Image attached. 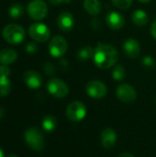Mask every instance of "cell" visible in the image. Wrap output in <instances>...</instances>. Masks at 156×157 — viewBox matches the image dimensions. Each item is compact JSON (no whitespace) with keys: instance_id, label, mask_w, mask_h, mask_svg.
I'll return each mask as SVG.
<instances>
[{"instance_id":"1","label":"cell","mask_w":156,"mask_h":157,"mask_svg":"<svg viewBox=\"0 0 156 157\" xmlns=\"http://www.w3.org/2000/svg\"><path fill=\"white\" fill-rule=\"evenodd\" d=\"M93 60L97 67L107 70L115 66L119 60V52L113 46L98 42L95 48Z\"/></svg>"},{"instance_id":"2","label":"cell","mask_w":156,"mask_h":157,"mask_svg":"<svg viewBox=\"0 0 156 157\" xmlns=\"http://www.w3.org/2000/svg\"><path fill=\"white\" fill-rule=\"evenodd\" d=\"M3 39L9 44L17 45L21 43L26 36V31L24 28L18 24H8L6 25L2 32Z\"/></svg>"},{"instance_id":"3","label":"cell","mask_w":156,"mask_h":157,"mask_svg":"<svg viewBox=\"0 0 156 157\" xmlns=\"http://www.w3.org/2000/svg\"><path fill=\"white\" fill-rule=\"evenodd\" d=\"M26 144L35 151H41L44 147V138L42 132L37 128H29L24 133Z\"/></svg>"},{"instance_id":"4","label":"cell","mask_w":156,"mask_h":157,"mask_svg":"<svg viewBox=\"0 0 156 157\" xmlns=\"http://www.w3.org/2000/svg\"><path fill=\"white\" fill-rule=\"evenodd\" d=\"M27 12L30 18L40 21L44 19L48 14V6L43 0H32L27 6Z\"/></svg>"},{"instance_id":"5","label":"cell","mask_w":156,"mask_h":157,"mask_svg":"<svg viewBox=\"0 0 156 157\" xmlns=\"http://www.w3.org/2000/svg\"><path fill=\"white\" fill-rule=\"evenodd\" d=\"M48 49H49L50 54L52 57L61 58L66 53L68 50L67 40L63 37L56 35L51 39L49 45H48Z\"/></svg>"},{"instance_id":"6","label":"cell","mask_w":156,"mask_h":157,"mask_svg":"<svg viewBox=\"0 0 156 157\" xmlns=\"http://www.w3.org/2000/svg\"><path fill=\"white\" fill-rule=\"evenodd\" d=\"M66 117L74 122H78L85 119L86 115V107L81 101H73L66 108Z\"/></svg>"},{"instance_id":"7","label":"cell","mask_w":156,"mask_h":157,"mask_svg":"<svg viewBox=\"0 0 156 157\" xmlns=\"http://www.w3.org/2000/svg\"><path fill=\"white\" fill-rule=\"evenodd\" d=\"M29 34L31 39L38 42H45L51 36L50 29L41 22H34L29 28Z\"/></svg>"},{"instance_id":"8","label":"cell","mask_w":156,"mask_h":157,"mask_svg":"<svg viewBox=\"0 0 156 157\" xmlns=\"http://www.w3.org/2000/svg\"><path fill=\"white\" fill-rule=\"evenodd\" d=\"M48 92L56 98H65L69 93L68 86L60 78H51L47 83Z\"/></svg>"},{"instance_id":"9","label":"cell","mask_w":156,"mask_h":157,"mask_svg":"<svg viewBox=\"0 0 156 157\" xmlns=\"http://www.w3.org/2000/svg\"><path fill=\"white\" fill-rule=\"evenodd\" d=\"M86 94L95 99H100L106 97L108 93L107 86L99 80H91L86 86Z\"/></svg>"},{"instance_id":"10","label":"cell","mask_w":156,"mask_h":157,"mask_svg":"<svg viewBox=\"0 0 156 157\" xmlns=\"http://www.w3.org/2000/svg\"><path fill=\"white\" fill-rule=\"evenodd\" d=\"M116 96L123 103H131L137 98V92L132 86L124 83L117 87Z\"/></svg>"},{"instance_id":"11","label":"cell","mask_w":156,"mask_h":157,"mask_svg":"<svg viewBox=\"0 0 156 157\" xmlns=\"http://www.w3.org/2000/svg\"><path fill=\"white\" fill-rule=\"evenodd\" d=\"M75 24L74 17L72 13L64 11L62 12L57 17V26L63 32L71 31Z\"/></svg>"},{"instance_id":"12","label":"cell","mask_w":156,"mask_h":157,"mask_svg":"<svg viewBox=\"0 0 156 157\" xmlns=\"http://www.w3.org/2000/svg\"><path fill=\"white\" fill-rule=\"evenodd\" d=\"M123 52L131 59H136L141 54V46L137 40L128 38L123 42Z\"/></svg>"},{"instance_id":"13","label":"cell","mask_w":156,"mask_h":157,"mask_svg":"<svg viewBox=\"0 0 156 157\" xmlns=\"http://www.w3.org/2000/svg\"><path fill=\"white\" fill-rule=\"evenodd\" d=\"M106 23L109 29H111L113 30H119L124 27L125 17L120 12L111 11L106 17Z\"/></svg>"},{"instance_id":"14","label":"cell","mask_w":156,"mask_h":157,"mask_svg":"<svg viewBox=\"0 0 156 157\" xmlns=\"http://www.w3.org/2000/svg\"><path fill=\"white\" fill-rule=\"evenodd\" d=\"M23 80L26 86L30 89H38L42 85V77L40 74L33 70L26 71L23 75Z\"/></svg>"},{"instance_id":"15","label":"cell","mask_w":156,"mask_h":157,"mask_svg":"<svg viewBox=\"0 0 156 157\" xmlns=\"http://www.w3.org/2000/svg\"><path fill=\"white\" fill-rule=\"evenodd\" d=\"M101 144L104 148H111L117 143V133L112 128H106L102 131L100 135Z\"/></svg>"},{"instance_id":"16","label":"cell","mask_w":156,"mask_h":157,"mask_svg":"<svg viewBox=\"0 0 156 157\" xmlns=\"http://www.w3.org/2000/svg\"><path fill=\"white\" fill-rule=\"evenodd\" d=\"M17 59V53L15 50L6 48L0 51V63L9 65L15 63Z\"/></svg>"},{"instance_id":"17","label":"cell","mask_w":156,"mask_h":157,"mask_svg":"<svg viewBox=\"0 0 156 157\" xmlns=\"http://www.w3.org/2000/svg\"><path fill=\"white\" fill-rule=\"evenodd\" d=\"M131 20L136 26H145L149 22V16L147 12L143 9H137L132 12L131 14Z\"/></svg>"},{"instance_id":"18","label":"cell","mask_w":156,"mask_h":157,"mask_svg":"<svg viewBox=\"0 0 156 157\" xmlns=\"http://www.w3.org/2000/svg\"><path fill=\"white\" fill-rule=\"evenodd\" d=\"M84 8L89 15L97 16L101 12L102 6L99 0H85Z\"/></svg>"},{"instance_id":"19","label":"cell","mask_w":156,"mask_h":157,"mask_svg":"<svg viewBox=\"0 0 156 157\" xmlns=\"http://www.w3.org/2000/svg\"><path fill=\"white\" fill-rule=\"evenodd\" d=\"M94 52H95V49H93L89 45H86V46H83L80 49H78L77 53H76V57L81 62H86L89 59L93 58Z\"/></svg>"},{"instance_id":"20","label":"cell","mask_w":156,"mask_h":157,"mask_svg":"<svg viewBox=\"0 0 156 157\" xmlns=\"http://www.w3.org/2000/svg\"><path fill=\"white\" fill-rule=\"evenodd\" d=\"M11 91V82L7 75H0V97H6Z\"/></svg>"},{"instance_id":"21","label":"cell","mask_w":156,"mask_h":157,"mask_svg":"<svg viewBox=\"0 0 156 157\" xmlns=\"http://www.w3.org/2000/svg\"><path fill=\"white\" fill-rule=\"evenodd\" d=\"M41 125L46 132H52L57 127V120L51 115H47L43 118Z\"/></svg>"},{"instance_id":"22","label":"cell","mask_w":156,"mask_h":157,"mask_svg":"<svg viewBox=\"0 0 156 157\" xmlns=\"http://www.w3.org/2000/svg\"><path fill=\"white\" fill-rule=\"evenodd\" d=\"M8 14L9 17L11 18L17 19L22 17V15L24 14V6L22 4H13L8 10Z\"/></svg>"},{"instance_id":"23","label":"cell","mask_w":156,"mask_h":157,"mask_svg":"<svg viewBox=\"0 0 156 157\" xmlns=\"http://www.w3.org/2000/svg\"><path fill=\"white\" fill-rule=\"evenodd\" d=\"M112 77L115 81H123L126 77V69L124 68L123 65L118 64L115 65L113 70H112Z\"/></svg>"},{"instance_id":"24","label":"cell","mask_w":156,"mask_h":157,"mask_svg":"<svg viewBox=\"0 0 156 157\" xmlns=\"http://www.w3.org/2000/svg\"><path fill=\"white\" fill-rule=\"evenodd\" d=\"M142 64L147 69H153L156 65V62L154 58L151 55H145L142 59Z\"/></svg>"},{"instance_id":"25","label":"cell","mask_w":156,"mask_h":157,"mask_svg":"<svg viewBox=\"0 0 156 157\" xmlns=\"http://www.w3.org/2000/svg\"><path fill=\"white\" fill-rule=\"evenodd\" d=\"M112 4L120 9H127L131 7L133 0H110Z\"/></svg>"},{"instance_id":"26","label":"cell","mask_w":156,"mask_h":157,"mask_svg":"<svg viewBox=\"0 0 156 157\" xmlns=\"http://www.w3.org/2000/svg\"><path fill=\"white\" fill-rule=\"evenodd\" d=\"M55 67L52 63H46L43 66V72L47 75H52L55 74Z\"/></svg>"},{"instance_id":"27","label":"cell","mask_w":156,"mask_h":157,"mask_svg":"<svg viewBox=\"0 0 156 157\" xmlns=\"http://www.w3.org/2000/svg\"><path fill=\"white\" fill-rule=\"evenodd\" d=\"M25 50H26V52L29 54H34V53H36L38 52L39 48H38V46H37L36 43H34V42H29V43L26 44Z\"/></svg>"},{"instance_id":"28","label":"cell","mask_w":156,"mask_h":157,"mask_svg":"<svg viewBox=\"0 0 156 157\" xmlns=\"http://www.w3.org/2000/svg\"><path fill=\"white\" fill-rule=\"evenodd\" d=\"M0 75H4L9 76V75H10V69H9V67L7 65L1 64V66H0Z\"/></svg>"},{"instance_id":"29","label":"cell","mask_w":156,"mask_h":157,"mask_svg":"<svg viewBox=\"0 0 156 157\" xmlns=\"http://www.w3.org/2000/svg\"><path fill=\"white\" fill-rule=\"evenodd\" d=\"M72 0H49V3L54 6L61 5V4H69L71 3Z\"/></svg>"},{"instance_id":"30","label":"cell","mask_w":156,"mask_h":157,"mask_svg":"<svg viewBox=\"0 0 156 157\" xmlns=\"http://www.w3.org/2000/svg\"><path fill=\"white\" fill-rule=\"evenodd\" d=\"M91 27L93 28V29H95V30H98V29H100V21H99V19H97V18H94V19H92Z\"/></svg>"},{"instance_id":"31","label":"cell","mask_w":156,"mask_h":157,"mask_svg":"<svg viewBox=\"0 0 156 157\" xmlns=\"http://www.w3.org/2000/svg\"><path fill=\"white\" fill-rule=\"evenodd\" d=\"M151 34L153 36V38L156 40V20L154 22H153V24L151 25V29H150Z\"/></svg>"},{"instance_id":"32","label":"cell","mask_w":156,"mask_h":157,"mask_svg":"<svg viewBox=\"0 0 156 157\" xmlns=\"http://www.w3.org/2000/svg\"><path fill=\"white\" fill-rule=\"evenodd\" d=\"M59 64L61 65V67H63L64 69H67L68 68V62L65 60V59H62L59 63Z\"/></svg>"},{"instance_id":"33","label":"cell","mask_w":156,"mask_h":157,"mask_svg":"<svg viewBox=\"0 0 156 157\" xmlns=\"http://www.w3.org/2000/svg\"><path fill=\"white\" fill-rule=\"evenodd\" d=\"M118 157H134L131 154H129V153H122L120 154Z\"/></svg>"},{"instance_id":"34","label":"cell","mask_w":156,"mask_h":157,"mask_svg":"<svg viewBox=\"0 0 156 157\" xmlns=\"http://www.w3.org/2000/svg\"><path fill=\"white\" fill-rule=\"evenodd\" d=\"M4 114H5V111H4V109H2V108H0V119L4 116Z\"/></svg>"},{"instance_id":"35","label":"cell","mask_w":156,"mask_h":157,"mask_svg":"<svg viewBox=\"0 0 156 157\" xmlns=\"http://www.w3.org/2000/svg\"><path fill=\"white\" fill-rule=\"evenodd\" d=\"M138 1L141 2V3H143V4H147V3L151 2L152 0H138Z\"/></svg>"},{"instance_id":"36","label":"cell","mask_w":156,"mask_h":157,"mask_svg":"<svg viewBox=\"0 0 156 157\" xmlns=\"http://www.w3.org/2000/svg\"><path fill=\"white\" fill-rule=\"evenodd\" d=\"M0 157H5L4 152L2 151V149H1V148H0Z\"/></svg>"},{"instance_id":"37","label":"cell","mask_w":156,"mask_h":157,"mask_svg":"<svg viewBox=\"0 0 156 157\" xmlns=\"http://www.w3.org/2000/svg\"><path fill=\"white\" fill-rule=\"evenodd\" d=\"M8 157H17V155H9Z\"/></svg>"},{"instance_id":"38","label":"cell","mask_w":156,"mask_h":157,"mask_svg":"<svg viewBox=\"0 0 156 157\" xmlns=\"http://www.w3.org/2000/svg\"><path fill=\"white\" fill-rule=\"evenodd\" d=\"M155 103H156V98H155Z\"/></svg>"}]
</instances>
